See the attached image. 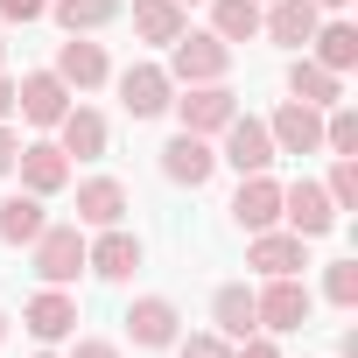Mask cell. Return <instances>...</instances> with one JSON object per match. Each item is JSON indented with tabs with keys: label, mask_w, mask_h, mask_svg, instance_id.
<instances>
[{
	"label": "cell",
	"mask_w": 358,
	"mask_h": 358,
	"mask_svg": "<svg viewBox=\"0 0 358 358\" xmlns=\"http://www.w3.org/2000/svg\"><path fill=\"white\" fill-rule=\"evenodd\" d=\"M176 85H225V71H232V43H218L211 29H183L169 43V64H162Z\"/></svg>",
	"instance_id": "1"
},
{
	"label": "cell",
	"mask_w": 358,
	"mask_h": 358,
	"mask_svg": "<svg viewBox=\"0 0 358 358\" xmlns=\"http://www.w3.org/2000/svg\"><path fill=\"white\" fill-rule=\"evenodd\" d=\"M253 309H260V330H267V337H288V330H309L316 295H309L302 274H274V281L253 295Z\"/></svg>",
	"instance_id": "2"
},
{
	"label": "cell",
	"mask_w": 358,
	"mask_h": 358,
	"mask_svg": "<svg viewBox=\"0 0 358 358\" xmlns=\"http://www.w3.org/2000/svg\"><path fill=\"white\" fill-rule=\"evenodd\" d=\"M281 225H288L295 239H323V232H337V204H330V190L309 183V176L281 183Z\"/></svg>",
	"instance_id": "3"
},
{
	"label": "cell",
	"mask_w": 358,
	"mask_h": 358,
	"mask_svg": "<svg viewBox=\"0 0 358 358\" xmlns=\"http://www.w3.org/2000/svg\"><path fill=\"white\" fill-rule=\"evenodd\" d=\"M36 274L50 288H71L85 274V225H43L36 232Z\"/></svg>",
	"instance_id": "4"
},
{
	"label": "cell",
	"mask_w": 358,
	"mask_h": 358,
	"mask_svg": "<svg viewBox=\"0 0 358 358\" xmlns=\"http://www.w3.org/2000/svg\"><path fill=\"white\" fill-rule=\"evenodd\" d=\"M218 162H232L239 176L274 169V134H267V120H260V113H232V120H225V148H218Z\"/></svg>",
	"instance_id": "5"
},
{
	"label": "cell",
	"mask_w": 358,
	"mask_h": 358,
	"mask_svg": "<svg viewBox=\"0 0 358 358\" xmlns=\"http://www.w3.org/2000/svg\"><path fill=\"white\" fill-rule=\"evenodd\" d=\"M169 99H176V78H169L162 64H127V71H120V106H127V120H162Z\"/></svg>",
	"instance_id": "6"
},
{
	"label": "cell",
	"mask_w": 358,
	"mask_h": 358,
	"mask_svg": "<svg viewBox=\"0 0 358 358\" xmlns=\"http://www.w3.org/2000/svg\"><path fill=\"white\" fill-rule=\"evenodd\" d=\"M176 106V120H183V134H225V120L239 113V99L225 92V85H183V99H169Z\"/></svg>",
	"instance_id": "7"
},
{
	"label": "cell",
	"mask_w": 358,
	"mask_h": 358,
	"mask_svg": "<svg viewBox=\"0 0 358 358\" xmlns=\"http://www.w3.org/2000/svg\"><path fill=\"white\" fill-rule=\"evenodd\" d=\"M127 337H134L141 351H169L176 337H183V309H176L169 295H141V302L127 309Z\"/></svg>",
	"instance_id": "8"
},
{
	"label": "cell",
	"mask_w": 358,
	"mask_h": 358,
	"mask_svg": "<svg viewBox=\"0 0 358 358\" xmlns=\"http://www.w3.org/2000/svg\"><path fill=\"white\" fill-rule=\"evenodd\" d=\"M162 176H169V183H183V190H204L211 176H218V148H211L204 134H176V141L162 148Z\"/></svg>",
	"instance_id": "9"
},
{
	"label": "cell",
	"mask_w": 358,
	"mask_h": 358,
	"mask_svg": "<svg viewBox=\"0 0 358 358\" xmlns=\"http://www.w3.org/2000/svg\"><path fill=\"white\" fill-rule=\"evenodd\" d=\"M15 113H22L29 127H57V120L71 113V85H64L57 71H29V78L15 85Z\"/></svg>",
	"instance_id": "10"
},
{
	"label": "cell",
	"mask_w": 358,
	"mask_h": 358,
	"mask_svg": "<svg viewBox=\"0 0 358 358\" xmlns=\"http://www.w3.org/2000/svg\"><path fill=\"white\" fill-rule=\"evenodd\" d=\"M85 267H92L99 281H134V274H141V239H134L127 225H106L99 239H85Z\"/></svg>",
	"instance_id": "11"
},
{
	"label": "cell",
	"mask_w": 358,
	"mask_h": 358,
	"mask_svg": "<svg viewBox=\"0 0 358 358\" xmlns=\"http://www.w3.org/2000/svg\"><path fill=\"white\" fill-rule=\"evenodd\" d=\"M15 169H22V190H29V197H57V190L71 183V155H64L57 141H22Z\"/></svg>",
	"instance_id": "12"
},
{
	"label": "cell",
	"mask_w": 358,
	"mask_h": 358,
	"mask_svg": "<svg viewBox=\"0 0 358 358\" xmlns=\"http://www.w3.org/2000/svg\"><path fill=\"white\" fill-rule=\"evenodd\" d=\"M316 22H323L316 0H267V8H260V36L281 43V50H309Z\"/></svg>",
	"instance_id": "13"
},
{
	"label": "cell",
	"mask_w": 358,
	"mask_h": 358,
	"mask_svg": "<svg viewBox=\"0 0 358 358\" xmlns=\"http://www.w3.org/2000/svg\"><path fill=\"white\" fill-rule=\"evenodd\" d=\"M232 225L239 232H267L281 225V183L260 169V176H239V190H232Z\"/></svg>",
	"instance_id": "14"
},
{
	"label": "cell",
	"mask_w": 358,
	"mask_h": 358,
	"mask_svg": "<svg viewBox=\"0 0 358 358\" xmlns=\"http://www.w3.org/2000/svg\"><path fill=\"white\" fill-rule=\"evenodd\" d=\"M267 134H274V155H323V113L302 106V99H288L267 120Z\"/></svg>",
	"instance_id": "15"
},
{
	"label": "cell",
	"mask_w": 358,
	"mask_h": 358,
	"mask_svg": "<svg viewBox=\"0 0 358 358\" xmlns=\"http://www.w3.org/2000/svg\"><path fill=\"white\" fill-rule=\"evenodd\" d=\"M246 267H260L267 281H274V274H302V267H309V239H295V232L267 225V232H253V246H246Z\"/></svg>",
	"instance_id": "16"
},
{
	"label": "cell",
	"mask_w": 358,
	"mask_h": 358,
	"mask_svg": "<svg viewBox=\"0 0 358 358\" xmlns=\"http://www.w3.org/2000/svg\"><path fill=\"white\" fill-rule=\"evenodd\" d=\"M22 323H29V337H36V344H64V337L78 330V302H71L64 288H43V295H29Z\"/></svg>",
	"instance_id": "17"
},
{
	"label": "cell",
	"mask_w": 358,
	"mask_h": 358,
	"mask_svg": "<svg viewBox=\"0 0 358 358\" xmlns=\"http://www.w3.org/2000/svg\"><path fill=\"white\" fill-rule=\"evenodd\" d=\"M78 225H92V232L127 225V183H120V176H92V183H78Z\"/></svg>",
	"instance_id": "18"
},
{
	"label": "cell",
	"mask_w": 358,
	"mask_h": 358,
	"mask_svg": "<svg viewBox=\"0 0 358 358\" xmlns=\"http://www.w3.org/2000/svg\"><path fill=\"white\" fill-rule=\"evenodd\" d=\"M57 78H64L71 92H99V85L113 78V64H106V50H99V43H85V36H71V43L57 50Z\"/></svg>",
	"instance_id": "19"
},
{
	"label": "cell",
	"mask_w": 358,
	"mask_h": 358,
	"mask_svg": "<svg viewBox=\"0 0 358 358\" xmlns=\"http://www.w3.org/2000/svg\"><path fill=\"white\" fill-rule=\"evenodd\" d=\"M211 323H218V337H225V344L253 337V330H260V309H253V288H246V281H225V288L211 295Z\"/></svg>",
	"instance_id": "20"
},
{
	"label": "cell",
	"mask_w": 358,
	"mask_h": 358,
	"mask_svg": "<svg viewBox=\"0 0 358 358\" xmlns=\"http://www.w3.org/2000/svg\"><path fill=\"white\" fill-rule=\"evenodd\" d=\"M288 99H302V106H316V113H323V106H344V78L323 71L316 57H295V64H288Z\"/></svg>",
	"instance_id": "21"
},
{
	"label": "cell",
	"mask_w": 358,
	"mask_h": 358,
	"mask_svg": "<svg viewBox=\"0 0 358 358\" xmlns=\"http://www.w3.org/2000/svg\"><path fill=\"white\" fill-rule=\"evenodd\" d=\"M57 148L78 155V162H99V155H106V120H99L92 106H71V113L57 120Z\"/></svg>",
	"instance_id": "22"
},
{
	"label": "cell",
	"mask_w": 358,
	"mask_h": 358,
	"mask_svg": "<svg viewBox=\"0 0 358 358\" xmlns=\"http://www.w3.org/2000/svg\"><path fill=\"white\" fill-rule=\"evenodd\" d=\"M183 29H190V15L176 8V0H134V36H141V43H162V50H169Z\"/></svg>",
	"instance_id": "23"
},
{
	"label": "cell",
	"mask_w": 358,
	"mask_h": 358,
	"mask_svg": "<svg viewBox=\"0 0 358 358\" xmlns=\"http://www.w3.org/2000/svg\"><path fill=\"white\" fill-rule=\"evenodd\" d=\"M50 218H43V197H0V246H36V232H43Z\"/></svg>",
	"instance_id": "24"
},
{
	"label": "cell",
	"mask_w": 358,
	"mask_h": 358,
	"mask_svg": "<svg viewBox=\"0 0 358 358\" xmlns=\"http://www.w3.org/2000/svg\"><path fill=\"white\" fill-rule=\"evenodd\" d=\"M309 50H316V64H323V71H337V78H344V71L358 64V29H351V22H316Z\"/></svg>",
	"instance_id": "25"
},
{
	"label": "cell",
	"mask_w": 358,
	"mask_h": 358,
	"mask_svg": "<svg viewBox=\"0 0 358 358\" xmlns=\"http://www.w3.org/2000/svg\"><path fill=\"white\" fill-rule=\"evenodd\" d=\"M211 36L218 43H253L260 36V0H211Z\"/></svg>",
	"instance_id": "26"
},
{
	"label": "cell",
	"mask_w": 358,
	"mask_h": 358,
	"mask_svg": "<svg viewBox=\"0 0 358 358\" xmlns=\"http://www.w3.org/2000/svg\"><path fill=\"white\" fill-rule=\"evenodd\" d=\"M50 15L64 22V36H92V29L120 22V0H50Z\"/></svg>",
	"instance_id": "27"
},
{
	"label": "cell",
	"mask_w": 358,
	"mask_h": 358,
	"mask_svg": "<svg viewBox=\"0 0 358 358\" xmlns=\"http://www.w3.org/2000/svg\"><path fill=\"white\" fill-rule=\"evenodd\" d=\"M323 155H358V113L351 106H323Z\"/></svg>",
	"instance_id": "28"
},
{
	"label": "cell",
	"mask_w": 358,
	"mask_h": 358,
	"mask_svg": "<svg viewBox=\"0 0 358 358\" xmlns=\"http://www.w3.org/2000/svg\"><path fill=\"white\" fill-rule=\"evenodd\" d=\"M323 302L358 309V260H330V267H323Z\"/></svg>",
	"instance_id": "29"
},
{
	"label": "cell",
	"mask_w": 358,
	"mask_h": 358,
	"mask_svg": "<svg viewBox=\"0 0 358 358\" xmlns=\"http://www.w3.org/2000/svg\"><path fill=\"white\" fill-rule=\"evenodd\" d=\"M323 190H330L337 211H358V155H337V162H330V183H323Z\"/></svg>",
	"instance_id": "30"
},
{
	"label": "cell",
	"mask_w": 358,
	"mask_h": 358,
	"mask_svg": "<svg viewBox=\"0 0 358 358\" xmlns=\"http://www.w3.org/2000/svg\"><path fill=\"white\" fill-rule=\"evenodd\" d=\"M169 351H176V358H232V344H225L218 330H190V337H176Z\"/></svg>",
	"instance_id": "31"
},
{
	"label": "cell",
	"mask_w": 358,
	"mask_h": 358,
	"mask_svg": "<svg viewBox=\"0 0 358 358\" xmlns=\"http://www.w3.org/2000/svg\"><path fill=\"white\" fill-rule=\"evenodd\" d=\"M43 15H50V0H0V22H22V29H29V22H43Z\"/></svg>",
	"instance_id": "32"
},
{
	"label": "cell",
	"mask_w": 358,
	"mask_h": 358,
	"mask_svg": "<svg viewBox=\"0 0 358 358\" xmlns=\"http://www.w3.org/2000/svg\"><path fill=\"white\" fill-rule=\"evenodd\" d=\"M232 358H281V344H274L267 330H253V337H239V344H232Z\"/></svg>",
	"instance_id": "33"
},
{
	"label": "cell",
	"mask_w": 358,
	"mask_h": 358,
	"mask_svg": "<svg viewBox=\"0 0 358 358\" xmlns=\"http://www.w3.org/2000/svg\"><path fill=\"white\" fill-rule=\"evenodd\" d=\"M15 155H22V134L0 120V176H15Z\"/></svg>",
	"instance_id": "34"
},
{
	"label": "cell",
	"mask_w": 358,
	"mask_h": 358,
	"mask_svg": "<svg viewBox=\"0 0 358 358\" xmlns=\"http://www.w3.org/2000/svg\"><path fill=\"white\" fill-rule=\"evenodd\" d=\"M71 358H120V344H106V337H78Z\"/></svg>",
	"instance_id": "35"
},
{
	"label": "cell",
	"mask_w": 358,
	"mask_h": 358,
	"mask_svg": "<svg viewBox=\"0 0 358 358\" xmlns=\"http://www.w3.org/2000/svg\"><path fill=\"white\" fill-rule=\"evenodd\" d=\"M15 113V78H0V120Z\"/></svg>",
	"instance_id": "36"
},
{
	"label": "cell",
	"mask_w": 358,
	"mask_h": 358,
	"mask_svg": "<svg viewBox=\"0 0 358 358\" xmlns=\"http://www.w3.org/2000/svg\"><path fill=\"white\" fill-rule=\"evenodd\" d=\"M0 344H8V309H0Z\"/></svg>",
	"instance_id": "37"
},
{
	"label": "cell",
	"mask_w": 358,
	"mask_h": 358,
	"mask_svg": "<svg viewBox=\"0 0 358 358\" xmlns=\"http://www.w3.org/2000/svg\"><path fill=\"white\" fill-rule=\"evenodd\" d=\"M316 8H344V0H316Z\"/></svg>",
	"instance_id": "38"
},
{
	"label": "cell",
	"mask_w": 358,
	"mask_h": 358,
	"mask_svg": "<svg viewBox=\"0 0 358 358\" xmlns=\"http://www.w3.org/2000/svg\"><path fill=\"white\" fill-rule=\"evenodd\" d=\"M0 64H8V36H0Z\"/></svg>",
	"instance_id": "39"
},
{
	"label": "cell",
	"mask_w": 358,
	"mask_h": 358,
	"mask_svg": "<svg viewBox=\"0 0 358 358\" xmlns=\"http://www.w3.org/2000/svg\"><path fill=\"white\" fill-rule=\"evenodd\" d=\"M176 8H197V0H176Z\"/></svg>",
	"instance_id": "40"
},
{
	"label": "cell",
	"mask_w": 358,
	"mask_h": 358,
	"mask_svg": "<svg viewBox=\"0 0 358 358\" xmlns=\"http://www.w3.org/2000/svg\"><path fill=\"white\" fill-rule=\"evenodd\" d=\"M36 358H57V351H36Z\"/></svg>",
	"instance_id": "41"
},
{
	"label": "cell",
	"mask_w": 358,
	"mask_h": 358,
	"mask_svg": "<svg viewBox=\"0 0 358 358\" xmlns=\"http://www.w3.org/2000/svg\"><path fill=\"white\" fill-rule=\"evenodd\" d=\"M260 8H267V0H260Z\"/></svg>",
	"instance_id": "42"
}]
</instances>
